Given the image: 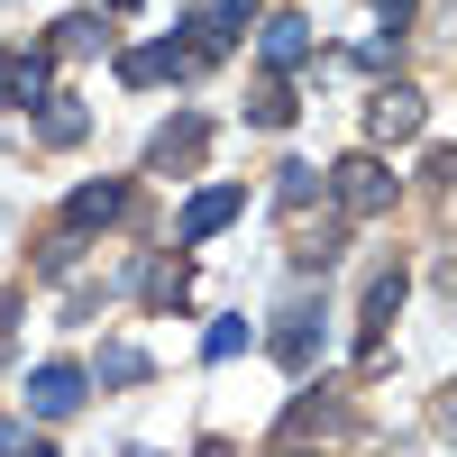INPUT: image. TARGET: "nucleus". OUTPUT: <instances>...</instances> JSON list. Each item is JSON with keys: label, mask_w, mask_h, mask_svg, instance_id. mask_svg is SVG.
Here are the masks:
<instances>
[{"label": "nucleus", "mask_w": 457, "mask_h": 457, "mask_svg": "<svg viewBox=\"0 0 457 457\" xmlns=\"http://www.w3.org/2000/svg\"><path fill=\"white\" fill-rule=\"evenodd\" d=\"M320 193L338 202V220H375V211H394V193H403V174L375 156V146H357V156H338L329 174H320Z\"/></svg>", "instance_id": "1"}, {"label": "nucleus", "mask_w": 457, "mask_h": 457, "mask_svg": "<svg viewBox=\"0 0 457 457\" xmlns=\"http://www.w3.org/2000/svg\"><path fill=\"white\" fill-rule=\"evenodd\" d=\"M238 211H247V183H211V193H193V211L174 220V247H211Z\"/></svg>", "instance_id": "2"}, {"label": "nucleus", "mask_w": 457, "mask_h": 457, "mask_svg": "<svg viewBox=\"0 0 457 457\" xmlns=\"http://www.w3.org/2000/svg\"><path fill=\"white\" fill-rule=\"evenodd\" d=\"M83 385H92L83 366H37L28 375V411L37 421H73V411H83Z\"/></svg>", "instance_id": "3"}, {"label": "nucleus", "mask_w": 457, "mask_h": 457, "mask_svg": "<svg viewBox=\"0 0 457 457\" xmlns=\"http://www.w3.org/2000/svg\"><path fill=\"white\" fill-rule=\"evenodd\" d=\"M183 28H193V55H220V46H238V28H256V0H202Z\"/></svg>", "instance_id": "4"}, {"label": "nucleus", "mask_w": 457, "mask_h": 457, "mask_svg": "<svg viewBox=\"0 0 457 457\" xmlns=\"http://www.w3.org/2000/svg\"><path fill=\"white\" fill-rule=\"evenodd\" d=\"M312 46H320V37H312V19H293V10L256 28V55L275 64V73H293V64H312Z\"/></svg>", "instance_id": "5"}, {"label": "nucleus", "mask_w": 457, "mask_h": 457, "mask_svg": "<svg viewBox=\"0 0 457 457\" xmlns=\"http://www.w3.org/2000/svg\"><path fill=\"white\" fill-rule=\"evenodd\" d=\"M421 120H430V110H421V92H411V83H385V92L366 101V137H411Z\"/></svg>", "instance_id": "6"}, {"label": "nucleus", "mask_w": 457, "mask_h": 457, "mask_svg": "<svg viewBox=\"0 0 457 457\" xmlns=\"http://www.w3.org/2000/svg\"><path fill=\"white\" fill-rule=\"evenodd\" d=\"M275 357H284V375H312V366H320V312H312V302H293V312H284Z\"/></svg>", "instance_id": "7"}, {"label": "nucleus", "mask_w": 457, "mask_h": 457, "mask_svg": "<svg viewBox=\"0 0 457 457\" xmlns=\"http://www.w3.org/2000/svg\"><path fill=\"white\" fill-rule=\"evenodd\" d=\"M129 211V183H83V193L64 202V238H83V228H110Z\"/></svg>", "instance_id": "8"}, {"label": "nucleus", "mask_w": 457, "mask_h": 457, "mask_svg": "<svg viewBox=\"0 0 457 457\" xmlns=\"http://www.w3.org/2000/svg\"><path fill=\"white\" fill-rule=\"evenodd\" d=\"M394 312H403V265H394V275H375V293H366V320H357V348H366V357H385Z\"/></svg>", "instance_id": "9"}, {"label": "nucleus", "mask_w": 457, "mask_h": 457, "mask_svg": "<svg viewBox=\"0 0 457 457\" xmlns=\"http://www.w3.org/2000/svg\"><path fill=\"white\" fill-rule=\"evenodd\" d=\"M193 64H202V55H193V46H174V37H165V46H137V55H129L120 73H129V83H183Z\"/></svg>", "instance_id": "10"}, {"label": "nucleus", "mask_w": 457, "mask_h": 457, "mask_svg": "<svg viewBox=\"0 0 457 457\" xmlns=\"http://www.w3.org/2000/svg\"><path fill=\"white\" fill-rule=\"evenodd\" d=\"M202 120H174V129H156V146H146V165H156V174H183V165H202Z\"/></svg>", "instance_id": "11"}, {"label": "nucleus", "mask_w": 457, "mask_h": 457, "mask_svg": "<svg viewBox=\"0 0 457 457\" xmlns=\"http://www.w3.org/2000/svg\"><path fill=\"white\" fill-rule=\"evenodd\" d=\"M37 110L46 101V55H0V110Z\"/></svg>", "instance_id": "12"}, {"label": "nucleus", "mask_w": 457, "mask_h": 457, "mask_svg": "<svg viewBox=\"0 0 457 457\" xmlns=\"http://www.w3.org/2000/svg\"><path fill=\"white\" fill-rule=\"evenodd\" d=\"M338 238H348V220L302 228V238H293V265H302V275H329V265H338Z\"/></svg>", "instance_id": "13"}, {"label": "nucleus", "mask_w": 457, "mask_h": 457, "mask_svg": "<svg viewBox=\"0 0 457 457\" xmlns=\"http://www.w3.org/2000/svg\"><path fill=\"white\" fill-rule=\"evenodd\" d=\"M293 110H302V101H293V83H256L247 120H256V129H293Z\"/></svg>", "instance_id": "14"}, {"label": "nucleus", "mask_w": 457, "mask_h": 457, "mask_svg": "<svg viewBox=\"0 0 457 457\" xmlns=\"http://www.w3.org/2000/svg\"><path fill=\"white\" fill-rule=\"evenodd\" d=\"M92 46H110V28H101L92 10H83V19H64V28H55V55H92Z\"/></svg>", "instance_id": "15"}, {"label": "nucleus", "mask_w": 457, "mask_h": 457, "mask_svg": "<svg viewBox=\"0 0 457 457\" xmlns=\"http://www.w3.org/2000/svg\"><path fill=\"white\" fill-rule=\"evenodd\" d=\"M55 110H46V120H37V137H46V146H73V137H83V110H73L64 92H46Z\"/></svg>", "instance_id": "16"}, {"label": "nucleus", "mask_w": 457, "mask_h": 457, "mask_svg": "<svg viewBox=\"0 0 457 457\" xmlns=\"http://www.w3.org/2000/svg\"><path fill=\"white\" fill-rule=\"evenodd\" d=\"M0 457H55V439L28 430V421H0Z\"/></svg>", "instance_id": "17"}, {"label": "nucleus", "mask_w": 457, "mask_h": 457, "mask_svg": "<svg viewBox=\"0 0 457 457\" xmlns=\"http://www.w3.org/2000/svg\"><path fill=\"white\" fill-rule=\"evenodd\" d=\"M183 284H193V275H183V265H146V302H165V312L183 302Z\"/></svg>", "instance_id": "18"}, {"label": "nucleus", "mask_w": 457, "mask_h": 457, "mask_svg": "<svg viewBox=\"0 0 457 457\" xmlns=\"http://www.w3.org/2000/svg\"><path fill=\"white\" fill-rule=\"evenodd\" d=\"M137 375H146L137 348H101V385H137Z\"/></svg>", "instance_id": "19"}, {"label": "nucleus", "mask_w": 457, "mask_h": 457, "mask_svg": "<svg viewBox=\"0 0 457 457\" xmlns=\"http://www.w3.org/2000/svg\"><path fill=\"white\" fill-rule=\"evenodd\" d=\"M312 193H320V165H284V202L302 211V202H312Z\"/></svg>", "instance_id": "20"}, {"label": "nucleus", "mask_w": 457, "mask_h": 457, "mask_svg": "<svg viewBox=\"0 0 457 457\" xmlns=\"http://www.w3.org/2000/svg\"><path fill=\"white\" fill-rule=\"evenodd\" d=\"M202 348H211V357H238V348H247V320H220V329L202 338Z\"/></svg>", "instance_id": "21"}, {"label": "nucleus", "mask_w": 457, "mask_h": 457, "mask_svg": "<svg viewBox=\"0 0 457 457\" xmlns=\"http://www.w3.org/2000/svg\"><path fill=\"white\" fill-rule=\"evenodd\" d=\"M375 10H385V28L403 37V19H411V0H375Z\"/></svg>", "instance_id": "22"}, {"label": "nucleus", "mask_w": 457, "mask_h": 457, "mask_svg": "<svg viewBox=\"0 0 457 457\" xmlns=\"http://www.w3.org/2000/svg\"><path fill=\"white\" fill-rule=\"evenodd\" d=\"M10 312H19V302H10V293H0V338H10Z\"/></svg>", "instance_id": "23"}, {"label": "nucleus", "mask_w": 457, "mask_h": 457, "mask_svg": "<svg viewBox=\"0 0 457 457\" xmlns=\"http://www.w3.org/2000/svg\"><path fill=\"white\" fill-rule=\"evenodd\" d=\"M275 457H312V448H302V439H284V448H275Z\"/></svg>", "instance_id": "24"}]
</instances>
